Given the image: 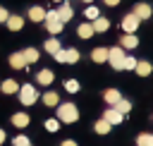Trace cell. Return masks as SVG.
<instances>
[{
  "label": "cell",
  "instance_id": "obj_14",
  "mask_svg": "<svg viewBox=\"0 0 153 146\" xmlns=\"http://www.w3.org/2000/svg\"><path fill=\"white\" fill-rule=\"evenodd\" d=\"M10 65H12L14 69H24V67H26V60H24L22 53H12V55H10Z\"/></svg>",
  "mask_w": 153,
  "mask_h": 146
},
{
  "label": "cell",
  "instance_id": "obj_32",
  "mask_svg": "<svg viewBox=\"0 0 153 146\" xmlns=\"http://www.w3.org/2000/svg\"><path fill=\"white\" fill-rule=\"evenodd\" d=\"M12 144H14V146H29V136H24V134H17Z\"/></svg>",
  "mask_w": 153,
  "mask_h": 146
},
{
  "label": "cell",
  "instance_id": "obj_11",
  "mask_svg": "<svg viewBox=\"0 0 153 146\" xmlns=\"http://www.w3.org/2000/svg\"><path fill=\"white\" fill-rule=\"evenodd\" d=\"M91 24H93V31H96V34H105V31L110 29V22H108L105 17H96Z\"/></svg>",
  "mask_w": 153,
  "mask_h": 146
},
{
  "label": "cell",
  "instance_id": "obj_12",
  "mask_svg": "<svg viewBox=\"0 0 153 146\" xmlns=\"http://www.w3.org/2000/svg\"><path fill=\"white\" fill-rule=\"evenodd\" d=\"M36 79H38V84H41V86H48V84H53L55 74H53L50 69H41V72L36 74Z\"/></svg>",
  "mask_w": 153,
  "mask_h": 146
},
{
  "label": "cell",
  "instance_id": "obj_34",
  "mask_svg": "<svg viewBox=\"0 0 153 146\" xmlns=\"http://www.w3.org/2000/svg\"><path fill=\"white\" fill-rule=\"evenodd\" d=\"M60 146H76V141H72V139H65Z\"/></svg>",
  "mask_w": 153,
  "mask_h": 146
},
{
  "label": "cell",
  "instance_id": "obj_35",
  "mask_svg": "<svg viewBox=\"0 0 153 146\" xmlns=\"http://www.w3.org/2000/svg\"><path fill=\"white\" fill-rule=\"evenodd\" d=\"M108 7H115V5H120V0H103Z\"/></svg>",
  "mask_w": 153,
  "mask_h": 146
},
{
  "label": "cell",
  "instance_id": "obj_29",
  "mask_svg": "<svg viewBox=\"0 0 153 146\" xmlns=\"http://www.w3.org/2000/svg\"><path fill=\"white\" fill-rule=\"evenodd\" d=\"M136 57H131V55H124V67L122 69H136Z\"/></svg>",
  "mask_w": 153,
  "mask_h": 146
},
{
  "label": "cell",
  "instance_id": "obj_36",
  "mask_svg": "<svg viewBox=\"0 0 153 146\" xmlns=\"http://www.w3.org/2000/svg\"><path fill=\"white\" fill-rule=\"evenodd\" d=\"M2 144H5V132L0 129V146H2Z\"/></svg>",
  "mask_w": 153,
  "mask_h": 146
},
{
  "label": "cell",
  "instance_id": "obj_15",
  "mask_svg": "<svg viewBox=\"0 0 153 146\" xmlns=\"http://www.w3.org/2000/svg\"><path fill=\"white\" fill-rule=\"evenodd\" d=\"M139 77H148L151 72H153V67H151V62H146V60H139L136 62V69H134Z\"/></svg>",
  "mask_w": 153,
  "mask_h": 146
},
{
  "label": "cell",
  "instance_id": "obj_21",
  "mask_svg": "<svg viewBox=\"0 0 153 146\" xmlns=\"http://www.w3.org/2000/svg\"><path fill=\"white\" fill-rule=\"evenodd\" d=\"M120 98H122V93H120L117 89H108V91H105V103H108V105H115Z\"/></svg>",
  "mask_w": 153,
  "mask_h": 146
},
{
  "label": "cell",
  "instance_id": "obj_38",
  "mask_svg": "<svg viewBox=\"0 0 153 146\" xmlns=\"http://www.w3.org/2000/svg\"><path fill=\"white\" fill-rule=\"evenodd\" d=\"M55 2H65V0H55Z\"/></svg>",
  "mask_w": 153,
  "mask_h": 146
},
{
  "label": "cell",
  "instance_id": "obj_2",
  "mask_svg": "<svg viewBox=\"0 0 153 146\" xmlns=\"http://www.w3.org/2000/svg\"><path fill=\"white\" fill-rule=\"evenodd\" d=\"M43 22H45V29H48L53 36H57V34L62 31V26H65V22L57 17V10H53V12H45V19H43Z\"/></svg>",
  "mask_w": 153,
  "mask_h": 146
},
{
  "label": "cell",
  "instance_id": "obj_13",
  "mask_svg": "<svg viewBox=\"0 0 153 146\" xmlns=\"http://www.w3.org/2000/svg\"><path fill=\"white\" fill-rule=\"evenodd\" d=\"M76 34H79V38H91L96 31H93V24H88V22H84V24H79V29H76Z\"/></svg>",
  "mask_w": 153,
  "mask_h": 146
},
{
  "label": "cell",
  "instance_id": "obj_8",
  "mask_svg": "<svg viewBox=\"0 0 153 146\" xmlns=\"http://www.w3.org/2000/svg\"><path fill=\"white\" fill-rule=\"evenodd\" d=\"M134 14H136L139 19H148V17L153 14V10H151V5H146V2H139V5H134Z\"/></svg>",
  "mask_w": 153,
  "mask_h": 146
},
{
  "label": "cell",
  "instance_id": "obj_31",
  "mask_svg": "<svg viewBox=\"0 0 153 146\" xmlns=\"http://www.w3.org/2000/svg\"><path fill=\"white\" fill-rule=\"evenodd\" d=\"M45 129L48 132H57L60 129V120H45Z\"/></svg>",
  "mask_w": 153,
  "mask_h": 146
},
{
  "label": "cell",
  "instance_id": "obj_17",
  "mask_svg": "<svg viewBox=\"0 0 153 146\" xmlns=\"http://www.w3.org/2000/svg\"><path fill=\"white\" fill-rule=\"evenodd\" d=\"M29 19H31V22H43V19H45V10L38 7V5L31 7V10H29Z\"/></svg>",
  "mask_w": 153,
  "mask_h": 146
},
{
  "label": "cell",
  "instance_id": "obj_33",
  "mask_svg": "<svg viewBox=\"0 0 153 146\" xmlns=\"http://www.w3.org/2000/svg\"><path fill=\"white\" fill-rule=\"evenodd\" d=\"M7 17H10V12L5 7H0V22H7Z\"/></svg>",
  "mask_w": 153,
  "mask_h": 146
},
{
  "label": "cell",
  "instance_id": "obj_10",
  "mask_svg": "<svg viewBox=\"0 0 153 146\" xmlns=\"http://www.w3.org/2000/svg\"><path fill=\"white\" fill-rule=\"evenodd\" d=\"M5 24H7V29H10V31H22V26H24V19H22L19 14H14V17L10 14Z\"/></svg>",
  "mask_w": 153,
  "mask_h": 146
},
{
  "label": "cell",
  "instance_id": "obj_5",
  "mask_svg": "<svg viewBox=\"0 0 153 146\" xmlns=\"http://www.w3.org/2000/svg\"><path fill=\"white\" fill-rule=\"evenodd\" d=\"M53 57H55L57 62H69V65H72V62H76V60H79V50H76V48H67V50H65V48H60Z\"/></svg>",
  "mask_w": 153,
  "mask_h": 146
},
{
  "label": "cell",
  "instance_id": "obj_23",
  "mask_svg": "<svg viewBox=\"0 0 153 146\" xmlns=\"http://www.w3.org/2000/svg\"><path fill=\"white\" fill-rule=\"evenodd\" d=\"M43 48H45V50H48V53H50V55H55V53H57V50H60V48H62V45H60V41H57V38H48V41H45V45H43Z\"/></svg>",
  "mask_w": 153,
  "mask_h": 146
},
{
  "label": "cell",
  "instance_id": "obj_30",
  "mask_svg": "<svg viewBox=\"0 0 153 146\" xmlns=\"http://www.w3.org/2000/svg\"><path fill=\"white\" fill-rule=\"evenodd\" d=\"M65 89H67L69 93H76V91H79V81H76V79H67V81H65Z\"/></svg>",
  "mask_w": 153,
  "mask_h": 146
},
{
  "label": "cell",
  "instance_id": "obj_19",
  "mask_svg": "<svg viewBox=\"0 0 153 146\" xmlns=\"http://www.w3.org/2000/svg\"><path fill=\"white\" fill-rule=\"evenodd\" d=\"M0 91H2V93H17V91H19V84H17L14 79H5L2 86H0Z\"/></svg>",
  "mask_w": 153,
  "mask_h": 146
},
{
  "label": "cell",
  "instance_id": "obj_25",
  "mask_svg": "<svg viewBox=\"0 0 153 146\" xmlns=\"http://www.w3.org/2000/svg\"><path fill=\"white\" fill-rule=\"evenodd\" d=\"M93 129H96V132H98V134H108V132H110V129H112V124H110V122H108V120H98V122H96V124H93Z\"/></svg>",
  "mask_w": 153,
  "mask_h": 146
},
{
  "label": "cell",
  "instance_id": "obj_20",
  "mask_svg": "<svg viewBox=\"0 0 153 146\" xmlns=\"http://www.w3.org/2000/svg\"><path fill=\"white\" fill-rule=\"evenodd\" d=\"M43 103H45L48 108H57L60 98H57V93H55V91H45V93H43Z\"/></svg>",
  "mask_w": 153,
  "mask_h": 146
},
{
  "label": "cell",
  "instance_id": "obj_7",
  "mask_svg": "<svg viewBox=\"0 0 153 146\" xmlns=\"http://www.w3.org/2000/svg\"><path fill=\"white\" fill-rule=\"evenodd\" d=\"M103 120H108V122L115 127V124H120V122L124 120V115H122V112H120L115 105H110V108H105V115H103Z\"/></svg>",
  "mask_w": 153,
  "mask_h": 146
},
{
  "label": "cell",
  "instance_id": "obj_37",
  "mask_svg": "<svg viewBox=\"0 0 153 146\" xmlns=\"http://www.w3.org/2000/svg\"><path fill=\"white\" fill-rule=\"evenodd\" d=\"M84 2H93V0H84Z\"/></svg>",
  "mask_w": 153,
  "mask_h": 146
},
{
  "label": "cell",
  "instance_id": "obj_27",
  "mask_svg": "<svg viewBox=\"0 0 153 146\" xmlns=\"http://www.w3.org/2000/svg\"><path fill=\"white\" fill-rule=\"evenodd\" d=\"M136 144L139 146H153V134H139L136 136Z\"/></svg>",
  "mask_w": 153,
  "mask_h": 146
},
{
  "label": "cell",
  "instance_id": "obj_4",
  "mask_svg": "<svg viewBox=\"0 0 153 146\" xmlns=\"http://www.w3.org/2000/svg\"><path fill=\"white\" fill-rule=\"evenodd\" d=\"M36 98H38V91H36L31 84L19 86V101H22V105H33Z\"/></svg>",
  "mask_w": 153,
  "mask_h": 146
},
{
  "label": "cell",
  "instance_id": "obj_9",
  "mask_svg": "<svg viewBox=\"0 0 153 146\" xmlns=\"http://www.w3.org/2000/svg\"><path fill=\"white\" fill-rule=\"evenodd\" d=\"M120 45H122V48H127V50H134V48L139 45V38H136L134 34H124V36L120 38Z\"/></svg>",
  "mask_w": 153,
  "mask_h": 146
},
{
  "label": "cell",
  "instance_id": "obj_26",
  "mask_svg": "<svg viewBox=\"0 0 153 146\" xmlns=\"http://www.w3.org/2000/svg\"><path fill=\"white\" fill-rule=\"evenodd\" d=\"M115 108H117V110H120V112H122V115H127V112H129V110H131V103H129V101H127V98H120V101H117V103H115Z\"/></svg>",
  "mask_w": 153,
  "mask_h": 146
},
{
  "label": "cell",
  "instance_id": "obj_6",
  "mask_svg": "<svg viewBox=\"0 0 153 146\" xmlns=\"http://www.w3.org/2000/svg\"><path fill=\"white\" fill-rule=\"evenodd\" d=\"M139 24H141V19H139L134 12H129V14L122 19V31H124V34H134V31L139 29Z\"/></svg>",
  "mask_w": 153,
  "mask_h": 146
},
{
  "label": "cell",
  "instance_id": "obj_1",
  "mask_svg": "<svg viewBox=\"0 0 153 146\" xmlns=\"http://www.w3.org/2000/svg\"><path fill=\"white\" fill-rule=\"evenodd\" d=\"M57 120L60 122H76L79 120V110L74 103H57Z\"/></svg>",
  "mask_w": 153,
  "mask_h": 146
},
{
  "label": "cell",
  "instance_id": "obj_18",
  "mask_svg": "<svg viewBox=\"0 0 153 146\" xmlns=\"http://www.w3.org/2000/svg\"><path fill=\"white\" fill-rule=\"evenodd\" d=\"M91 60L93 62H108V48H93Z\"/></svg>",
  "mask_w": 153,
  "mask_h": 146
},
{
  "label": "cell",
  "instance_id": "obj_28",
  "mask_svg": "<svg viewBox=\"0 0 153 146\" xmlns=\"http://www.w3.org/2000/svg\"><path fill=\"white\" fill-rule=\"evenodd\" d=\"M84 14H86V19H91V22H93L96 17H100V12H98V7H93V5H88Z\"/></svg>",
  "mask_w": 153,
  "mask_h": 146
},
{
  "label": "cell",
  "instance_id": "obj_3",
  "mask_svg": "<svg viewBox=\"0 0 153 146\" xmlns=\"http://www.w3.org/2000/svg\"><path fill=\"white\" fill-rule=\"evenodd\" d=\"M108 62L112 65V69H122L124 67V48H108Z\"/></svg>",
  "mask_w": 153,
  "mask_h": 146
},
{
  "label": "cell",
  "instance_id": "obj_24",
  "mask_svg": "<svg viewBox=\"0 0 153 146\" xmlns=\"http://www.w3.org/2000/svg\"><path fill=\"white\" fill-rule=\"evenodd\" d=\"M22 55H24L26 65H31V62H36V60H38V50H36V48H26V50H22Z\"/></svg>",
  "mask_w": 153,
  "mask_h": 146
},
{
  "label": "cell",
  "instance_id": "obj_16",
  "mask_svg": "<svg viewBox=\"0 0 153 146\" xmlns=\"http://www.w3.org/2000/svg\"><path fill=\"white\" fill-rule=\"evenodd\" d=\"M72 14H74V10H72L67 2H62V5H60V10H57V17H60L62 22H69V19H72Z\"/></svg>",
  "mask_w": 153,
  "mask_h": 146
},
{
  "label": "cell",
  "instance_id": "obj_22",
  "mask_svg": "<svg viewBox=\"0 0 153 146\" xmlns=\"http://www.w3.org/2000/svg\"><path fill=\"white\" fill-rule=\"evenodd\" d=\"M12 124L19 127V129L26 127V124H29V115H26V112H17V115H12Z\"/></svg>",
  "mask_w": 153,
  "mask_h": 146
},
{
  "label": "cell",
  "instance_id": "obj_39",
  "mask_svg": "<svg viewBox=\"0 0 153 146\" xmlns=\"http://www.w3.org/2000/svg\"><path fill=\"white\" fill-rule=\"evenodd\" d=\"M29 146H31V144H29Z\"/></svg>",
  "mask_w": 153,
  "mask_h": 146
}]
</instances>
